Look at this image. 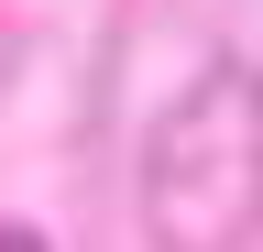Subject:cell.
Returning a JSON list of instances; mask_svg holds the SVG:
<instances>
[{"instance_id":"obj_1","label":"cell","mask_w":263,"mask_h":252,"mask_svg":"<svg viewBox=\"0 0 263 252\" xmlns=\"http://www.w3.org/2000/svg\"><path fill=\"white\" fill-rule=\"evenodd\" d=\"M252 219H263V77L219 55L143 132V230L164 252H241Z\"/></svg>"},{"instance_id":"obj_2","label":"cell","mask_w":263,"mask_h":252,"mask_svg":"<svg viewBox=\"0 0 263 252\" xmlns=\"http://www.w3.org/2000/svg\"><path fill=\"white\" fill-rule=\"evenodd\" d=\"M0 252H44V241H33V230H0Z\"/></svg>"},{"instance_id":"obj_3","label":"cell","mask_w":263,"mask_h":252,"mask_svg":"<svg viewBox=\"0 0 263 252\" xmlns=\"http://www.w3.org/2000/svg\"><path fill=\"white\" fill-rule=\"evenodd\" d=\"M0 55H11V44H0Z\"/></svg>"}]
</instances>
